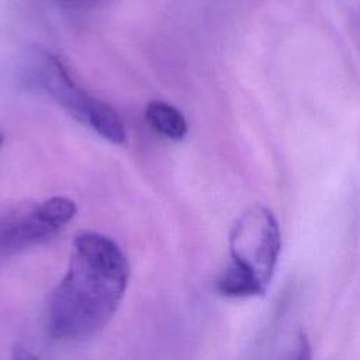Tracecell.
Returning <instances> with one entry per match:
<instances>
[{"label":"cell","mask_w":360,"mask_h":360,"mask_svg":"<svg viewBox=\"0 0 360 360\" xmlns=\"http://www.w3.org/2000/svg\"><path fill=\"white\" fill-rule=\"evenodd\" d=\"M129 266L108 236L83 231L73 239L68 271L49 295L48 333L60 340H80L101 330L125 294Z\"/></svg>","instance_id":"1"},{"label":"cell","mask_w":360,"mask_h":360,"mask_svg":"<svg viewBox=\"0 0 360 360\" xmlns=\"http://www.w3.org/2000/svg\"><path fill=\"white\" fill-rule=\"evenodd\" d=\"M229 263L267 288L281 252L280 226L267 207H250L236 219L229 233Z\"/></svg>","instance_id":"2"},{"label":"cell","mask_w":360,"mask_h":360,"mask_svg":"<svg viewBox=\"0 0 360 360\" xmlns=\"http://www.w3.org/2000/svg\"><path fill=\"white\" fill-rule=\"evenodd\" d=\"M30 62L31 83L53 98L75 120L86 124L94 98L79 87L63 63L49 52H37Z\"/></svg>","instance_id":"3"},{"label":"cell","mask_w":360,"mask_h":360,"mask_svg":"<svg viewBox=\"0 0 360 360\" xmlns=\"http://www.w3.org/2000/svg\"><path fill=\"white\" fill-rule=\"evenodd\" d=\"M58 231L44 218L38 205L13 211L0 218V256L48 240Z\"/></svg>","instance_id":"4"},{"label":"cell","mask_w":360,"mask_h":360,"mask_svg":"<svg viewBox=\"0 0 360 360\" xmlns=\"http://www.w3.org/2000/svg\"><path fill=\"white\" fill-rule=\"evenodd\" d=\"M218 294L228 298H250L266 292V287L249 273L228 263L215 280Z\"/></svg>","instance_id":"5"},{"label":"cell","mask_w":360,"mask_h":360,"mask_svg":"<svg viewBox=\"0 0 360 360\" xmlns=\"http://www.w3.org/2000/svg\"><path fill=\"white\" fill-rule=\"evenodd\" d=\"M145 117L149 125L160 135L180 141L187 134V121L184 115L172 104L155 100L146 105Z\"/></svg>","instance_id":"6"},{"label":"cell","mask_w":360,"mask_h":360,"mask_svg":"<svg viewBox=\"0 0 360 360\" xmlns=\"http://www.w3.org/2000/svg\"><path fill=\"white\" fill-rule=\"evenodd\" d=\"M86 124L111 143H122L125 141V127L122 120L118 112L104 101L97 98L93 100Z\"/></svg>","instance_id":"7"},{"label":"cell","mask_w":360,"mask_h":360,"mask_svg":"<svg viewBox=\"0 0 360 360\" xmlns=\"http://www.w3.org/2000/svg\"><path fill=\"white\" fill-rule=\"evenodd\" d=\"M38 208L44 215V218L58 229H60L70 219H73L77 211L76 204L70 198L62 197V195H56L45 200L44 202L38 204Z\"/></svg>","instance_id":"8"},{"label":"cell","mask_w":360,"mask_h":360,"mask_svg":"<svg viewBox=\"0 0 360 360\" xmlns=\"http://www.w3.org/2000/svg\"><path fill=\"white\" fill-rule=\"evenodd\" d=\"M280 360H312V347L305 332H300Z\"/></svg>","instance_id":"9"},{"label":"cell","mask_w":360,"mask_h":360,"mask_svg":"<svg viewBox=\"0 0 360 360\" xmlns=\"http://www.w3.org/2000/svg\"><path fill=\"white\" fill-rule=\"evenodd\" d=\"M11 360H38V359L25 347L15 346L11 353Z\"/></svg>","instance_id":"10"},{"label":"cell","mask_w":360,"mask_h":360,"mask_svg":"<svg viewBox=\"0 0 360 360\" xmlns=\"http://www.w3.org/2000/svg\"><path fill=\"white\" fill-rule=\"evenodd\" d=\"M3 141H4V135H3V132L0 131V145L3 143Z\"/></svg>","instance_id":"11"}]
</instances>
